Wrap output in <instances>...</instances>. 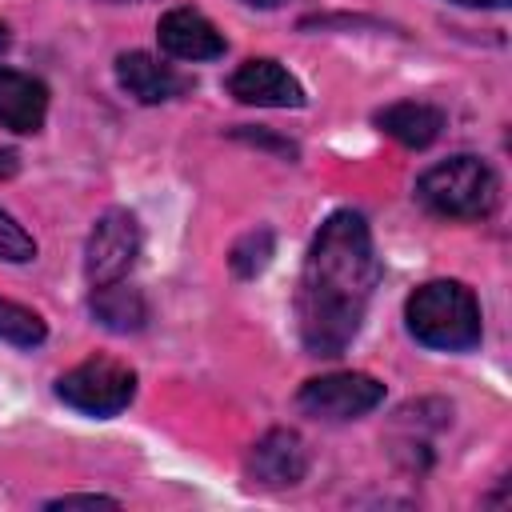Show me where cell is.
<instances>
[{
    "mask_svg": "<svg viewBox=\"0 0 512 512\" xmlns=\"http://www.w3.org/2000/svg\"><path fill=\"white\" fill-rule=\"evenodd\" d=\"M380 284V260L368 220L352 208H336L312 236L296 288L300 340L312 356H340L372 304Z\"/></svg>",
    "mask_w": 512,
    "mask_h": 512,
    "instance_id": "1",
    "label": "cell"
},
{
    "mask_svg": "<svg viewBox=\"0 0 512 512\" xmlns=\"http://www.w3.org/2000/svg\"><path fill=\"white\" fill-rule=\"evenodd\" d=\"M404 324L416 344L436 352H468L480 344V304L460 280H428L404 304Z\"/></svg>",
    "mask_w": 512,
    "mask_h": 512,
    "instance_id": "2",
    "label": "cell"
},
{
    "mask_svg": "<svg viewBox=\"0 0 512 512\" xmlns=\"http://www.w3.org/2000/svg\"><path fill=\"white\" fill-rule=\"evenodd\" d=\"M416 200L444 220H484L500 204V180L480 156H448L416 180Z\"/></svg>",
    "mask_w": 512,
    "mask_h": 512,
    "instance_id": "3",
    "label": "cell"
},
{
    "mask_svg": "<svg viewBox=\"0 0 512 512\" xmlns=\"http://www.w3.org/2000/svg\"><path fill=\"white\" fill-rule=\"evenodd\" d=\"M56 396L76 408L80 416H96L108 420L116 412H124L136 396V372L112 356H88L84 364L68 368L56 380Z\"/></svg>",
    "mask_w": 512,
    "mask_h": 512,
    "instance_id": "4",
    "label": "cell"
},
{
    "mask_svg": "<svg viewBox=\"0 0 512 512\" xmlns=\"http://www.w3.org/2000/svg\"><path fill=\"white\" fill-rule=\"evenodd\" d=\"M140 256V224L128 208H108L96 216L88 244H84V276L92 288L116 284L132 272Z\"/></svg>",
    "mask_w": 512,
    "mask_h": 512,
    "instance_id": "5",
    "label": "cell"
},
{
    "mask_svg": "<svg viewBox=\"0 0 512 512\" xmlns=\"http://www.w3.org/2000/svg\"><path fill=\"white\" fill-rule=\"evenodd\" d=\"M380 400H384V384L368 372H328V376L304 380V388L296 392L300 412H308L316 420H328V424L360 420Z\"/></svg>",
    "mask_w": 512,
    "mask_h": 512,
    "instance_id": "6",
    "label": "cell"
},
{
    "mask_svg": "<svg viewBox=\"0 0 512 512\" xmlns=\"http://www.w3.org/2000/svg\"><path fill=\"white\" fill-rule=\"evenodd\" d=\"M244 472L260 488H292V484H300L308 476V448H304L300 432H292V428L264 432L252 444V452L244 460Z\"/></svg>",
    "mask_w": 512,
    "mask_h": 512,
    "instance_id": "7",
    "label": "cell"
},
{
    "mask_svg": "<svg viewBox=\"0 0 512 512\" xmlns=\"http://www.w3.org/2000/svg\"><path fill=\"white\" fill-rule=\"evenodd\" d=\"M228 92L240 104H256V108H304V84L268 56H252L244 60L232 76H228Z\"/></svg>",
    "mask_w": 512,
    "mask_h": 512,
    "instance_id": "8",
    "label": "cell"
},
{
    "mask_svg": "<svg viewBox=\"0 0 512 512\" xmlns=\"http://www.w3.org/2000/svg\"><path fill=\"white\" fill-rule=\"evenodd\" d=\"M156 36H160V48L172 56V60H216L224 56L228 40L220 36V28L196 12V8H172L160 16L156 24Z\"/></svg>",
    "mask_w": 512,
    "mask_h": 512,
    "instance_id": "9",
    "label": "cell"
},
{
    "mask_svg": "<svg viewBox=\"0 0 512 512\" xmlns=\"http://www.w3.org/2000/svg\"><path fill=\"white\" fill-rule=\"evenodd\" d=\"M116 80L140 104H164V100L188 92V84H192L188 76H180L176 68L160 64L148 52H120L116 56Z\"/></svg>",
    "mask_w": 512,
    "mask_h": 512,
    "instance_id": "10",
    "label": "cell"
},
{
    "mask_svg": "<svg viewBox=\"0 0 512 512\" xmlns=\"http://www.w3.org/2000/svg\"><path fill=\"white\" fill-rule=\"evenodd\" d=\"M48 116V88L44 80L0 68V124L12 132H40Z\"/></svg>",
    "mask_w": 512,
    "mask_h": 512,
    "instance_id": "11",
    "label": "cell"
},
{
    "mask_svg": "<svg viewBox=\"0 0 512 512\" xmlns=\"http://www.w3.org/2000/svg\"><path fill=\"white\" fill-rule=\"evenodd\" d=\"M376 128L384 136L400 140L404 148H428L444 132V112L424 100H396L376 112Z\"/></svg>",
    "mask_w": 512,
    "mask_h": 512,
    "instance_id": "12",
    "label": "cell"
},
{
    "mask_svg": "<svg viewBox=\"0 0 512 512\" xmlns=\"http://www.w3.org/2000/svg\"><path fill=\"white\" fill-rule=\"evenodd\" d=\"M88 312H92V320H96L100 328L120 332V336L140 332V328L148 324V300H144V292L132 288V284H124V280L92 288Z\"/></svg>",
    "mask_w": 512,
    "mask_h": 512,
    "instance_id": "13",
    "label": "cell"
},
{
    "mask_svg": "<svg viewBox=\"0 0 512 512\" xmlns=\"http://www.w3.org/2000/svg\"><path fill=\"white\" fill-rule=\"evenodd\" d=\"M0 340L12 348H40L48 340V328L32 308L0 296Z\"/></svg>",
    "mask_w": 512,
    "mask_h": 512,
    "instance_id": "14",
    "label": "cell"
},
{
    "mask_svg": "<svg viewBox=\"0 0 512 512\" xmlns=\"http://www.w3.org/2000/svg\"><path fill=\"white\" fill-rule=\"evenodd\" d=\"M272 252H276V236H272L268 228H256V232H244V236L232 244L228 264H232V272H236L240 280H252V276H260V272L272 264Z\"/></svg>",
    "mask_w": 512,
    "mask_h": 512,
    "instance_id": "15",
    "label": "cell"
},
{
    "mask_svg": "<svg viewBox=\"0 0 512 512\" xmlns=\"http://www.w3.org/2000/svg\"><path fill=\"white\" fill-rule=\"evenodd\" d=\"M0 260H8V264H28V260H36V240L16 224V216H8L4 208H0Z\"/></svg>",
    "mask_w": 512,
    "mask_h": 512,
    "instance_id": "16",
    "label": "cell"
},
{
    "mask_svg": "<svg viewBox=\"0 0 512 512\" xmlns=\"http://www.w3.org/2000/svg\"><path fill=\"white\" fill-rule=\"evenodd\" d=\"M232 136H236V140H248V144H256V148H268V152H276V156H284V160H296V156H300V148H296L292 140L272 136V132H264V128H236Z\"/></svg>",
    "mask_w": 512,
    "mask_h": 512,
    "instance_id": "17",
    "label": "cell"
},
{
    "mask_svg": "<svg viewBox=\"0 0 512 512\" xmlns=\"http://www.w3.org/2000/svg\"><path fill=\"white\" fill-rule=\"evenodd\" d=\"M44 508H120L116 496H100V492H72V496H56Z\"/></svg>",
    "mask_w": 512,
    "mask_h": 512,
    "instance_id": "18",
    "label": "cell"
},
{
    "mask_svg": "<svg viewBox=\"0 0 512 512\" xmlns=\"http://www.w3.org/2000/svg\"><path fill=\"white\" fill-rule=\"evenodd\" d=\"M16 168H20V152H16V148H4V144H0V180L16 176Z\"/></svg>",
    "mask_w": 512,
    "mask_h": 512,
    "instance_id": "19",
    "label": "cell"
},
{
    "mask_svg": "<svg viewBox=\"0 0 512 512\" xmlns=\"http://www.w3.org/2000/svg\"><path fill=\"white\" fill-rule=\"evenodd\" d=\"M452 4H464V8H508L512 0H452Z\"/></svg>",
    "mask_w": 512,
    "mask_h": 512,
    "instance_id": "20",
    "label": "cell"
},
{
    "mask_svg": "<svg viewBox=\"0 0 512 512\" xmlns=\"http://www.w3.org/2000/svg\"><path fill=\"white\" fill-rule=\"evenodd\" d=\"M240 4H248V8H280L284 0H240Z\"/></svg>",
    "mask_w": 512,
    "mask_h": 512,
    "instance_id": "21",
    "label": "cell"
},
{
    "mask_svg": "<svg viewBox=\"0 0 512 512\" xmlns=\"http://www.w3.org/2000/svg\"><path fill=\"white\" fill-rule=\"evenodd\" d=\"M4 48H8V28L0 24V52H4Z\"/></svg>",
    "mask_w": 512,
    "mask_h": 512,
    "instance_id": "22",
    "label": "cell"
}]
</instances>
